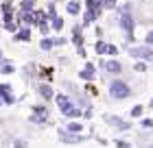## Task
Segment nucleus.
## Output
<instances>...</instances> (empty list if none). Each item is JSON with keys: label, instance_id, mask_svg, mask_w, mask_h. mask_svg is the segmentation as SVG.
Returning <instances> with one entry per match:
<instances>
[{"label": "nucleus", "instance_id": "obj_29", "mask_svg": "<svg viewBox=\"0 0 153 148\" xmlns=\"http://www.w3.org/2000/svg\"><path fill=\"white\" fill-rule=\"evenodd\" d=\"M85 94H90V96H96V94H99V89L92 85V81H88V85H85Z\"/></svg>", "mask_w": 153, "mask_h": 148}, {"label": "nucleus", "instance_id": "obj_8", "mask_svg": "<svg viewBox=\"0 0 153 148\" xmlns=\"http://www.w3.org/2000/svg\"><path fill=\"white\" fill-rule=\"evenodd\" d=\"M0 100H2V105H13L16 102V96H13V91H11V85L0 83Z\"/></svg>", "mask_w": 153, "mask_h": 148}, {"label": "nucleus", "instance_id": "obj_11", "mask_svg": "<svg viewBox=\"0 0 153 148\" xmlns=\"http://www.w3.org/2000/svg\"><path fill=\"white\" fill-rule=\"evenodd\" d=\"M37 94L44 98L46 102L55 98V91H53V87H51V83H39V85H37Z\"/></svg>", "mask_w": 153, "mask_h": 148}, {"label": "nucleus", "instance_id": "obj_40", "mask_svg": "<svg viewBox=\"0 0 153 148\" xmlns=\"http://www.w3.org/2000/svg\"><path fill=\"white\" fill-rule=\"evenodd\" d=\"M149 148H153V144H151V146H149Z\"/></svg>", "mask_w": 153, "mask_h": 148}, {"label": "nucleus", "instance_id": "obj_17", "mask_svg": "<svg viewBox=\"0 0 153 148\" xmlns=\"http://www.w3.org/2000/svg\"><path fill=\"white\" fill-rule=\"evenodd\" d=\"M39 48H42L44 52L53 50V48H55V41H53V37H48V35H46V37H42V41H39Z\"/></svg>", "mask_w": 153, "mask_h": 148}, {"label": "nucleus", "instance_id": "obj_41", "mask_svg": "<svg viewBox=\"0 0 153 148\" xmlns=\"http://www.w3.org/2000/svg\"><path fill=\"white\" fill-rule=\"evenodd\" d=\"M53 2H57V0H53Z\"/></svg>", "mask_w": 153, "mask_h": 148}, {"label": "nucleus", "instance_id": "obj_33", "mask_svg": "<svg viewBox=\"0 0 153 148\" xmlns=\"http://www.w3.org/2000/svg\"><path fill=\"white\" fill-rule=\"evenodd\" d=\"M114 144H116L118 148H131V144L127 142V139H114Z\"/></svg>", "mask_w": 153, "mask_h": 148}, {"label": "nucleus", "instance_id": "obj_15", "mask_svg": "<svg viewBox=\"0 0 153 148\" xmlns=\"http://www.w3.org/2000/svg\"><path fill=\"white\" fill-rule=\"evenodd\" d=\"M13 72H16V66H13L9 59L2 57V63H0V74H13Z\"/></svg>", "mask_w": 153, "mask_h": 148}, {"label": "nucleus", "instance_id": "obj_22", "mask_svg": "<svg viewBox=\"0 0 153 148\" xmlns=\"http://www.w3.org/2000/svg\"><path fill=\"white\" fill-rule=\"evenodd\" d=\"M37 0H20V11H33Z\"/></svg>", "mask_w": 153, "mask_h": 148}, {"label": "nucleus", "instance_id": "obj_42", "mask_svg": "<svg viewBox=\"0 0 153 148\" xmlns=\"http://www.w3.org/2000/svg\"><path fill=\"white\" fill-rule=\"evenodd\" d=\"M0 63H2V59H0Z\"/></svg>", "mask_w": 153, "mask_h": 148}, {"label": "nucleus", "instance_id": "obj_39", "mask_svg": "<svg viewBox=\"0 0 153 148\" xmlns=\"http://www.w3.org/2000/svg\"><path fill=\"white\" fill-rule=\"evenodd\" d=\"M0 107H2V100H0Z\"/></svg>", "mask_w": 153, "mask_h": 148}, {"label": "nucleus", "instance_id": "obj_6", "mask_svg": "<svg viewBox=\"0 0 153 148\" xmlns=\"http://www.w3.org/2000/svg\"><path fill=\"white\" fill-rule=\"evenodd\" d=\"M101 13L103 11H96V9H83L81 11V26L85 29V26H92L96 20L101 18Z\"/></svg>", "mask_w": 153, "mask_h": 148}, {"label": "nucleus", "instance_id": "obj_7", "mask_svg": "<svg viewBox=\"0 0 153 148\" xmlns=\"http://www.w3.org/2000/svg\"><path fill=\"white\" fill-rule=\"evenodd\" d=\"M101 68L105 70L107 74H112V76H118V74L123 72V63L118 61V59H107V61H103Z\"/></svg>", "mask_w": 153, "mask_h": 148}, {"label": "nucleus", "instance_id": "obj_23", "mask_svg": "<svg viewBox=\"0 0 153 148\" xmlns=\"http://www.w3.org/2000/svg\"><path fill=\"white\" fill-rule=\"evenodd\" d=\"M99 2H101V7H103V11H114L116 9V7H118V0H99Z\"/></svg>", "mask_w": 153, "mask_h": 148}, {"label": "nucleus", "instance_id": "obj_12", "mask_svg": "<svg viewBox=\"0 0 153 148\" xmlns=\"http://www.w3.org/2000/svg\"><path fill=\"white\" fill-rule=\"evenodd\" d=\"M81 11H83L81 0H68V2H66V13H68V15H79Z\"/></svg>", "mask_w": 153, "mask_h": 148}, {"label": "nucleus", "instance_id": "obj_9", "mask_svg": "<svg viewBox=\"0 0 153 148\" xmlns=\"http://www.w3.org/2000/svg\"><path fill=\"white\" fill-rule=\"evenodd\" d=\"M79 76H81V81H94L96 79V66H94V63H85V66H83V70H81V72H79Z\"/></svg>", "mask_w": 153, "mask_h": 148}, {"label": "nucleus", "instance_id": "obj_24", "mask_svg": "<svg viewBox=\"0 0 153 148\" xmlns=\"http://www.w3.org/2000/svg\"><path fill=\"white\" fill-rule=\"evenodd\" d=\"M55 4H57V2H53V0H51V2L46 4V9H44V11H46V18H48V20L57 15V7H55Z\"/></svg>", "mask_w": 153, "mask_h": 148}, {"label": "nucleus", "instance_id": "obj_38", "mask_svg": "<svg viewBox=\"0 0 153 148\" xmlns=\"http://www.w3.org/2000/svg\"><path fill=\"white\" fill-rule=\"evenodd\" d=\"M149 109H153V98H151V100H149Z\"/></svg>", "mask_w": 153, "mask_h": 148}, {"label": "nucleus", "instance_id": "obj_30", "mask_svg": "<svg viewBox=\"0 0 153 148\" xmlns=\"http://www.w3.org/2000/svg\"><path fill=\"white\" fill-rule=\"evenodd\" d=\"M140 126H142V129H153V118H142Z\"/></svg>", "mask_w": 153, "mask_h": 148}, {"label": "nucleus", "instance_id": "obj_5", "mask_svg": "<svg viewBox=\"0 0 153 148\" xmlns=\"http://www.w3.org/2000/svg\"><path fill=\"white\" fill-rule=\"evenodd\" d=\"M57 135H59V139L64 144H81L83 139H85L81 133H72V131H68V129H59Z\"/></svg>", "mask_w": 153, "mask_h": 148}, {"label": "nucleus", "instance_id": "obj_27", "mask_svg": "<svg viewBox=\"0 0 153 148\" xmlns=\"http://www.w3.org/2000/svg\"><path fill=\"white\" fill-rule=\"evenodd\" d=\"M42 79H46V83H51V79H53V70L51 68H42Z\"/></svg>", "mask_w": 153, "mask_h": 148}, {"label": "nucleus", "instance_id": "obj_10", "mask_svg": "<svg viewBox=\"0 0 153 148\" xmlns=\"http://www.w3.org/2000/svg\"><path fill=\"white\" fill-rule=\"evenodd\" d=\"M13 41H31V26L22 24L16 33H13Z\"/></svg>", "mask_w": 153, "mask_h": 148}, {"label": "nucleus", "instance_id": "obj_37", "mask_svg": "<svg viewBox=\"0 0 153 148\" xmlns=\"http://www.w3.org/2000/svg\"><path fill=\"white\" fill-rule=\"evenodd\" d=\"M76 54H79V57H88V54H85V48H83V46H76Z\"/></svg>", "mask_w": 153, "mask_h": 148}, {"label": "nucleus", "instance_id": "obj_36", "mask_svg": "<svg viewBox=\"0 0 153 148\" xmlns=\"http://www.w3.org/2000/svg\"><path fill=\"white\" fill-rule=\"evenodd\" d=\"M53 41H55V46H64V44H68V39H66V37H55Z\"/></svg>", "mask_w": 153, "mask_h": 148}, {"label": "nucleus", "instance_id": "obj_1", "mask_svg": "<svg viewBox=\"0 0 153 148\" xmlns=\"http://www.w3.org/2000/svg\"><path fill=\"white\" fill-rule=\"evenodd\" d=\"M116 20H118V26H120V31L125 33V39H127V44H131L136 37H134V31H136V20L131 15V4H120L116 7Z\"/></svg>", "mask_w": 153, "mask_h": 148}, {"label": "nucleus", "instance_id": "obj_2", "mask_svg": "<svg viewBox=\"0 0 153 148\" xmlns=\"http://www.w3.org/2000/svg\"><path fill=\"white\" fill-rule=\"evenodd\" d=\"M131 94H134V89H131V85L127 81L114 79L112 83H109V96H112L114 100H125V98H129Z\"/></svg>", "mask_w": 153, "mask_h": 148}, {"label": "nucleus", "instance_id": "obj_18", "mask_svg": "<svg viewBox=\"0 0 153 148\" xmlns=\"http://www.w3.org/2000/svg\"><path fill=\"white\" fill-rule=\"evenodd\" d=\"M107 46H109L107 41L99 37V39H96V44H94V50H96V54H107Z\"/></svg>", "mask_w": 153, "mask_h": 148}, {"label": "nucleus", "instance_id": "obj_25", "mask_svg": "<svg viewBox=\"0 0 153 148\" xmlns=\"http://www.w3.org/2000/svg\"><path fill=\"white\" fill-rule=\"evenodd\" d=\"M37 29H39V33H42V37H46V35H51V22H39L37 24Z\"/></svg>", "mask_w": 153, "mask_h": 148}, {"label": "nucleus", "instance_id": "obj_19", "mask_svg": "<svg viewBox=\"0 0 153 148\" xmlns=\"http://www.w3.org/2000/svg\"><path fill=\"white\" fill-rule=\"evenodd\" d=\"M66 129L72 131V133H81V131H83V124L79 122V120H70V122L66 124Z\"/></svg>", "mask_w": 153, "mask_h": 148}, {"label": "nucleus", "instance_id": "obj_20", "mask_svg": "<svg viewBox=\"0 0 153 148\" xmlns=\"http://www.w3.org/2000/svg\"><path fill=\"white\" fill-rule=\"evenodd\" d=\"M2 24H4V29L9 31V33H16L20 29V24L16 22V18H13V20H2Z\"/></svg>", "mask_w": 153, "mask_h": 148}, {"label": "nucleus", "instance_id": "obj_32", "mask_svg": "<svg viewBox=\"0 0 153 148\" xmlns=\"http://www.w3.org/2000/svg\"><path fill=\"white\" fill-rule=\"evenodd\" d=\"M116 54H118V46L109 44V46H107V57H116Z\"/></svg>", "mask_w": 153, "mask_h": 148}, {"label": "nucleus", "instance_id": "obj_4", "mask_svg": "<svg viewBox=\"0 0 153 148\" xmlns=\"http://www.w3.org/2000/svg\"><path fill=\"white\" fill-rule=\"evenodd\" d=\"M103 120H105L109 126H114L116 131H129L131 129V122H127V120H123V118H118V116H112V113H105Z\"/></svg>", "mask_w": 153, "mask_h": 148}, {"label": "nucleus", "instance_id": "obj_26", "mask_svg": "<svg viewBox=\"0 0 153 148\" xmlns=\"http://www.w3.org/2000/svg\"><path fill=\"white\" fill-rule=\"evenodd\" d=\"M142 113H144V107H142V105L131 107V118H142Z\"/></svg>", "mask_w": 153, "mask_h": 148}, {"label": "nucleus", "instance_id": "obj_35", "mask_svg": "<svg viewBox=\"0 0 153 148\" xmlns=\"http://www.w3.org/2000/svg\"><path fill=\"white\" fill-rule=\"evenodd\" d=\"M11 148H26V142H22V139H16V142L11 144Z\"/></svg>", "mask_w": 153, "mask_h": 148}, {"label": "nucleus", "instance_id": "obj_31", "mask_svg": "<svg viewBox=\"0 0 153 148\" xmlns=\"http://www.w3.org/2000/svg\"><path fill=\"white\" fill-rule=\"evenodd\" d=\"M33 113H48V107H44V105H33Z\"/></svg>", "mask_w": 153, "mask_h": 148}, {"label": "nucleus", "instance_id": "obj_13", "mask_svg": "<svg viewBox=\"0 0 153 148\" xmlns=\"http://www.w3.org/2000/svg\"><path fill=\"white\" fill-rule=\"evenodd\" d=\"M72 44L74 46H83V26L81 24L72 26Z\"/></svg>", "mask_w": 153, "mask_h": 148}, {"label": "nucleus", "instance_id": "obj_16", "mask_svg": "<svg viewBox=\"0 0 153 148\" xmlns=\"http://www.w3.org/2000/svg\"><path fill=\"white\" fill-rule=\"evenodd\" d=\"M29 122H33V124H46L48 122V113H31Z\"/></svg>", "mask_w": 153, "mask_h": 148}, {"label": "nucleus", "instance_id": "obj_3", "mask_svg": "<svg viewBox=\"0 0 153 148\" xmlns=\"http://www.w3.org/2000/svg\"><path fill=\"white\" fill-rule=\"evenodd\" d=\"M129 54L134 57L136 61H153V46H147V44H142V46H129Z\"/></svg>", "mask_w": 153, "mask_h": 148}, {"label": "nucleus", "instance_id": "obj_14", "mask_svg": "<svg viewBox=\"0 0 153 148\" xmlns=\"http://www.w3.org/2000/svg\"><path fill=\"white\" fill-rule=\"evenodd\" d=\"M48 22H51V29H53L55 33H61V31H64V26H66L64 18H61L59 13H57V15H55V18H51V20H48Z\"/></svg>", "mask_w": 153, "mask_h": 148}, {"label": "nucleus", "instance_id": "obj_21", "mask_svg": "<svg viewBox=\"0 0 153 148\" xmlns=\"http://www.w3.org/2000/svg\"><path fill=\"white\" fill-rule=\"evenodd\" d=\"M83 9H96V11H103V7L99 0H83Z\"/></svg>", "mask_w": 153, "mask_h": 148}, {"label": "nucleus", "instance_id": "obj_34", "mask_svg": "<svg viewBox=\"0 0 153 148\" xmlns=\"http://www.w3.org/2000/svg\"><path fill=\"white\" fill-rule=\"evenodd\" d=\"M144 44H147V46H153V29L144 35Z\"/></svg>", "mask_w": 153, "mask_h": 148}, {"label": "nucleus", "instance_id": "obj_28", "mask_svg": "<svg viewBox=\"0 0 153 148\" xmlns=\"http://www.w3.org/2000/svg\"><path fill=\"white\" fill-rule=\"evenodd\" d=\"M134 72H147V61H136Z\"/></svg>", "mask_w": 153, "mask_h": 148}]
</instances>
